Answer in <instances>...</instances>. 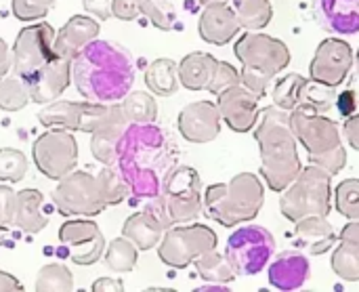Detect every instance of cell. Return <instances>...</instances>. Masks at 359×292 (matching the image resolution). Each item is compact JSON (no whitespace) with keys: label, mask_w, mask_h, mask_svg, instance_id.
I'll use <instances>...</instances> for the list:
<instances>
[{"label":"cell","mask_w":359,"mask_h":292,"mask_svg":"<svg viewBox=\"0 0 359 292\" xmlns=\"http://www.w3.org/2000/svg\"><path fill=\"white\" fill-rule=\"evenodd\" d=\"M6 232H8V230H6V227H2V225H0V242H2V238H4V236H6Z\"/></svg>","instance_id":"cell-55"},{"label":"cell","mask_w":359,"mask_h":292,"mask_svg":"<svg viewBox=\"0 0 359 292\" xmlns=\"http://www.w3.org/2000/svg\"><path fill=\"white\" fill-rule=\"evenodd\" d=\"M19 291H23V284H21L15 276H11V274H6V272H0V292Z\"/></svg>","instance_id":"cell-52"},{"label":"cell","mask_w":359,"mask_h":292,"mask_svg":"<svg viewBox=\"0 0 359 292\" xmlns=\"http://www.w3.org/2000/svg\"><path fill=\"white\" fill-rule=\"evenodd\" d=\"M276 253V240L269 230L261 225H244L236 230L225 244V257L229 259L236 276L261 274Z\"/></svg>","instance_id":"cell-8"},{"label":"cell","mask_w":359,"mask_h":292,"mask_svg":"<svg viewBox=\"0 0 359 292\" xmlns=\"http://www.w3.org/2000/svg\"><path fill=\"white\" fill-rule=\"evenodd\" d=\"M332 175L322 166L309 162V166L301 168L297 179L282 190L280 211L288 221H299L309 215L328 217L332 208Z\"/></svg>","instance_id":"cell-7"},{"label":"cell","mask_w":359,"mask_h":292,"mask_svg":"<svg viewBox=\"0 0 359 292\" xmlns=\"http://www.w3.org/2000/svg\"><path fill=\"white\" fill-rule=\"evenodd\" d=\"M36 168L50 181L67 177L78 166V143L69 131L48 128L32 143Z\"/></svg>","instance_id":"cell-13"},{"label":"cell","mask_w":359,"mask_h":292,"mask_svg":"<svg viewBox=\"0 0 359 292\" xmlns=\"http://www.w3.org/2000/svg\"><path fill=\"white\" fill-rule=\"evenodd\" d=\"M231 8L236 11L240 25L248 32H261L269 25L273 17V8L269 0H252V2H231Z\"/></svg>","instance_id":"cell-36"},{"label":"cell","mask_w":359,"mask_h":292,"mask_svg":"<svg viewBox=\"0 0 359 292\" xmlns=\"http://www.w3.org/2000/svg\"><path fill=\"white\" fill-rule=\"evenodd\" d=\"M238 84H242V82H240V72H238L231 63L219 61L217 67H215L212 80H210V84H208L206 91L219 97L223 91H227V88H231V86H238Z\"/></svg>","instance_id":"cell-44"},{"label":"cell","mask_w":359,"mask_h":292,"mask_svg":"<svg viewBox=\"0 0 359 292\" xmlns=\"http://www.w3.org/2000/svg\"><path fill=\"white\" fill-rule=\"evenodd\" d=\"M334 103H337V88L307 78L301 88L297 109H303L309 114H326Z\"/></svg>","instance_id":"cell-32"},{"label":"cell","mask_w":359,"mask_h":292,"mask_svg":"<svg viewBox=\"0 0 359 292\" xmlns=\"http://www.w3.org/2000/svg\"><path fill=\"white\" fill-rule=\"evenodd\" d=\"M164 152V133L154 124H128L120 145L116 171L126 181L135 198H154L160 194L158 164Z\"/></svg>","instance_id":"cell-3"},{"label":"cell","mask_w":359,"mask_h":292,"mask_svg":"<svg viewBox=\"0 0 359 292\" xmlns=\"http://www.w3.org/2000/svg\"><path fill=\"white\" fill-rule=\"evenodd\" d=\"M111 13L120 21H133L143 15L154 27L168 32L175 27V8L170 0H114Z\"/></svg>","instance_id":"cell-23"},{"label":"cell","mask_w":359,"mask_h":292,"mask_svg":"<svg viewBox=\"0 0 359 292\" xmlns=\"http://www.w3.org/2000/svg\"><path fill=\"white\" fill-rule=\"evenodd\" d=\"M229 2H252V0H229Z\"/></svg>","instance_id":"cell-56"},{"label":"cell","mask_w":359,"mask_h":292,"mask_svg":"<svg viewBox=\"0 0 359 292\" xmlns=\"http://www.w3.org/2000/svg\"><path fill=\"white\" fill-rule=\"evenodd\" d=\"M179 133L189 143H210L221 133V114L212 101L187 103L177 118Z\"/></svg>","instance_id":"cell-17"},{"label":"cell","mask_w":359,"mask_h":292,"mask_svg":"<svg viewBox=\"0 0 359 292\" xmlns=\"http://www.w3.org/2000/svg\"><path fill=\"white\" fill-rule=\"evenodd\" d=\"M72 82V59L53 55L29 80V97L34 103L46 105L57 101Z\"/></svg>","instance_id":"cell-19"},{"label":"cell","mask_w":359,"mask_h":292,"mask_svg":"<svg viewBox=\"0 0 359 292\" xmlns=\"http://www.w3.org/2000/svg\"><path fill=\"white\" fill-rule=\"evenodd\" d=\"M105 265L111 272L118 274H128L135 270L137 261H139V248L128 240V238H116L107 244L105 253H103Z\"/></svg>","instance_id":"cell-35"},{"label":"cell","mask_w":359,"mask_h":292,"mask_svg":"<svg viewBox=\"0 0 359 292\" xmlns=\"http://www.w3.org/2000/svg\"><path fill=\"white\" fill-rule=\"evenodd\" d=\"M57 0H13L11 11L19 21H36L44 19Z\"/></svg>","instance_id":"cell-43"},{"label":"cell","mask_w":359,"mask_h":292,"mask_svg":"<svg viewBox=\"0 0 359 292\" xmlns=\"http://www.w3.org/2000/svg\"><path fill=\"white\" fill-rule=\"evenodd\" d=\"M194 265L198 270V276L202 280H206L208 284H229L236 278V272H233L229 259L225 255L217 253V248L198 257L194 261Z\"/></svg>","instance_id":"cell-34"},{"label":"cell","mask_w":359,"mask_h":292,"mask_svg":"<svg viewBox=\"0 0 359 292\" xmlns=\"http://www.w3.org/2000/svg\"><path fill=\"white\" fill-rule=\"evenodd\" d=\"M82 4H84V11L86 13L95 15L101 21H107V19L114 17V13H111L114 0H82Z\"/></svg>","instance_id":"cell-47"},{"label":"cell","mask_w":359,"mask_h":292,"mask_svg":"<svg viewBox=\"0 0 359 292\" xmlns=\"http://www.w3.org/2000/svg\"><path fill=\"white\" fill-rule=\"evenodd\" d=\"M170 2H172V0H170Z\"/></svg>","instance_id":"cell-57"},{"label":"cell","mask_w":359,"mask_h":292,"mask_svg":"<svg viewBox=\"0 0 359 292\" xmlns=\"http://www.w3.org/2000/svg\"><path fill=\"white\" fill-rule=\"evenodd\" d=\"M217 107H219L221 120H225V124L236 133L252 131L257 126L259 112H261L259 97L242 84L223 91L219 95Z\"/></svg>","instance_id":"cell-18"},{"label":"cell","mask_w":359,"mask_h":292,"mask_svg":"<svg viewBox=\"0 0 359 292\" xmlns=\"http://www.w3.org/2000/svg\"><path fill=\"white\" fill-rule=\"evenodd\" d=\"M34 291L38 292H69L74 291V274L63 263L44 265L38 276Z\"/></svg>","instance_id":"cell-38"},{"label":"cell","mask_w":359,"mask_h":292,"mask_svg":"<svg viewBox=\"0 0 359 292\" xmlns=\"http://www.w3.org/2000/svg\"><path fill=\"white\" fill-rule=\"evenodd\" d=\"M219 59H215L210 53H189L179 61V82L181 86H185L187 91H206L215 67H217Z\"/></svg>","instance_id":"cell-29"},{"label":"cell","mask_w":359,"mask_h":292,"mask_svg":"<svg viewBox=\"0 0 359 292\" xmlns=\"http://www.w3.org/2000/svg\"><path fill=\"white\" fill-rule=\"evenodd\" d=\"M219 244L217 234L202 223L179 225L164 232L158 244V257L164 265L172 270H185L198 257L208 251H215Z\"/></svg>","instance_id":"cell-9"},{"label":"cell","mask_w":359,"mask_h":292,"mask_svg":"<svg viewBox=\"0 0 359 292\" xmlns=\"http://www.w3.org/2000/svg\"><path fill=\"white\" fill-rule=\"evenodd\" d=\"M122 236L128 238L139 251H151L160 244L164 236V227L151 213L139 211L124 221Z\"/></svg>","instance_id":"cell-30"},{"label":"cell","mask_w":359,"mask_h":292,"mask_svg":"<svg viewBox=\"0 0 359 292\" xmlns=\"http://www.w3.org/2000/svg\"><path fill=\"white\" fill-rule=\"evenodd\" d=\"M97 183H99V192H101V196H103L107 206L122 204L128 198V194H130L126 181L122 179V175L114 166H105L97 175Z\"/></svg>","instance_id":"cell-40"},{"label":"cell","mask_w":359,"mask_h":292,"mask_svg":"<svg viewBox=\"0 0 359 292\" xmlns=\"http://www.w3.org/2000/svg\"><path fill=\"white\" fill-rule=\"evenodd\" d=\"M93 292H122L124 291V282L118 278H99L95 280V284L90 286Z\"/></svg>","instance_id":"cell-49"},{"label":"cell","mask_w":359,"mask_h":292,"mask_svg":"<svg viewBox=\"0 0 359 292\" xmlns=\"http://www.w3.org/2000/svg\"><path fill=\"white\" fill-rule=\"evenodd\" d=\"M32 101L29 84L25 78L19 76H4L0 78V109L4 112H19Z\"/></svg>","instance_id":"cell-37"},{"label":"cell","mask_w":359,"mask_h":292,"mask_svg":"<svg viewBox=\"0 0 359 292\" xmlns=\"http://www.w3.org/2000/svg\"><path fill=\"white\" fill-rule=\"evenodd\" d=\"M255 141L261 154V175L269 190H286L301 173L297 137L290 128V112L269 105L259 112Z\"/></svg>","instance_id":"cell-2"},{"label":"cell","mask_w":359,"mask_h":292,"mask_svg":"<svg viewBox=\"0 0 359 292\" xmlns=\"http://www.w3.org/2000/svg\"><path fill=\"white\" fill-rule=\"evenodd\" d=\"M15 190L6 183H0V225L11 227L13 225V206H15Z\"/></svg>","instance_id":"cell-45"},{"label":"cell","mask_w":359,"mask_h":292,"mask_svg":"<svg viewBox=\"0 0 359 292\" xmlns=\"http://www.w3.org/2000/svg\"><path fill=\"white\" fill-rule=\"evenodd\" d=\"M179 63L160 57L145 69V86L158 97H170L179 91Z\"/></svg>","instance_id":"cell-31"},{"label":"cell","mask_w":359,"mask_h":292,"mask_svg":"<svg viewBox=\"0 0 359 292\" xmlns=\"http://www.w3.org/2000/svg\"><path fill=\"white\" fill-rule=\"evenodd\" d=\"M120 105L128 124H149L158 118L156 97L147 91H130Z\"/></svg>","instance_id":"cell-33"},{"label":"cell","mask_w":359,"mask_h":292,"mask_svg":"<svg viewBox=\"0 0 359 292\" xmlns=\"http://www.w3.org/2000/svg\"><path fill=\"white\" fill-rule=\"evenodd\" d=\"M353 63L355 55L349 42H345L343 38H326L311 59L309 74L311 80L337 88L347 80L349 72L353 69Z\"/></svg>","instance_id":"cell-15"},{"label":"cell","mask_w":359,"mask_h":292,"mask_svg":"<svg viewBox=\"0 0 359 292\" xmlns=\"http://www.w3.org/2000/svg\"><path fill=\"white\" fill-rule=\"evenodd\" d=\"M240 27H242L240 19L229 2L206 4L198 19V32H200L202 40L217 44V46L231 42L238 36Z\"/></svg>","instance_id":"cell-20"},{"label":"cell","mask_w":359,"mask_h":292,"mask_svg":"<svg viewBox=\"0 0 359 292\" xmlns=\"http://www.w3.org/2000/svg\"><path fill=\"white\" fill-rule=\"evenodd\" d=\"M343 131H345V139L349 141V145L359 152V114L349 116V118L345 120Z\"/></svg>","instance_id":"cell-48"},{"label":"cell","mask_w":359,"mask_h":292,"mask_svg":"<svg viewBox=\"0 0 359 292\" xmlns=\"http://www.w3.org/2000/svg\"><path fill=\"white\" fill-rule=\"evenodd\" d=\"M53 204L63 217H97L107 204L99 192L97 175L72 171L53 190Z\"/></svg>","instance_id":"cell-10"},{"label":"cell","mask_w":359,"mask_h":292,"mask_svg":"<svg viewBox=\"0 0 359 292\" xmlns=\"http://www.w3.org/2000/svg\"><path fill=\"white\" fill-rule=\"evenodd\" d=\"M332 272L345 282H359V223L349 221L332 255Z\"/></svg>","instance_id":"cell-28"},{"label":"cell","mask_w":359,"mask_h":292,"mask_svg":"<svg viewBox=\"0 0 359 292\" xmlns=\"http://www.w3.org/2000/svg\"><path fill=\"white\" fill-rule=\"evenodd\" d=\"M316 21L334 36L359 32V0H313Z\"/></svg>","instance_id":"cell-21"},{"label":"cell","mask_w":359,"mask_h":292,"mask_svg":"<svg viewBox=\"0 0 359 292\" xmlns=\"http://www.w3.org/2000/svg\"><path fill=\"white\" fill-rule=\"evenodd\" d=\"M13 67V53L4 38H0V78H4Z\"/></svg>","instance_id":"cell-50"},{"label":"cell","mask_w":359,"mask_h":292,"mask_svg":"<svg viewBox=\"0 0 359 292\" xmlns=\"http://www.w3.org/2000/svg\"><path fill=\"white\" fill-rule=\"evenodd\" d=\"M143 211H147V213H151L160 223H162V227H164V232L166 230H170L175 223H172V219H170V215H168V208H166V202H164V198L158 194V196H154V198H147V202L143 204Z\"/></svg>","instance_id":"cell-46"},{"label":"cell","mask_w":359,"mask_h":292,"mask_svg":"<svg viewBox=\"0 0 359 292\" xmlns=\"http://www.w3.org/2000/svg\"><path fill=\"white\" fill-rule=\"evenodd\" d=\"M311 267L307 255L299 251H284L269 265V284L278 291H299L309 280Z\"/></svg>","instance_id":"cell-26"},{"label":"cell","mask_w":359,"mask_h":292,"mask_svg":"<svg viewBox=\"0 0 359 292\" xmlns=\"http://www.w3.org/2000/svg\"><path fill=\"white\" fill-rule=\"evenodd\" d=\"M59 242L69 251V259L76 265H95L105 253V236L95 221L74 219L59 227Z\"/></svg>","instance_id":"cell-16"},{"label":"cell","mask_w":359,"mask_h":292,"mask_svg":"<svg viewBox=\"0 0 359 292\" xmlns=\"http://www.w3.org/2000/svg\"><path fill=\"white\" fill-rule=\"evenodd\" d=\"M101 32V25L90 15H74L55 34L53 53L63 59H74L88 42H93Z\"/></svg>","instance_id":"cell-22"},{"label":"cell","mask_w":359,"mask_h":292,"mask_svg":"<svg viewBox=\"0 0 359 292\" xmlns=\"http://www.w3.org/2000/svg\"><path fill=\"white\" fill-rule=\"evenodd\" d=\"M265 202V187L255 173H240L229 183L208 185L202 198V211L210 221L223 227H236L252 221Z\"/></svg>","instance_id":"cell-4"},{"label":"cell","mask_w":359,"mask_h":292,"mask_svg":"<svg viewBox=\"0 0 359 292\" xmlns=\"http://www.w3.org/2000/svg\"><path fill=\"white\" fill-rule=\"evenodd\" d=\"M172 223L196 221L202 213V179L194 166H175L160 183Z\"/></svg>","instance_id":"cell-11"},{"label":"cell","mask_w":359,"mask_h":292,"mask_svg":"<svg viewBox=\"0 0 359 292\" xmlns=\"http://www.w3.org/2000/svg\"><path fill=\"white\" fill-rule=\"evenodd\" d=\"M72 82L90 103H118L133 91L135 59L122 44L95 38L72 59Z\"/></svg>","instance_id":"cell-1"},{"label":"cell","mask_w":359,"mask_h":292,"mask_svg":"<svg viewBox=\"0 0 359 292\" xmlns=\"http://www.w3.org/2000/svg\"><path fill=\"white\" fill-rule=\"evenodd\" d=\"M128 126V120L122 112V105H116V112L99 126L95 128L90 135V152L95 156L97 162H101L103 166H116L118 160V145L120 139L124 135Z\"/></svg>","instance_id":"cell-24"},{"label":"cell","mask_w":359,"mask_h":292,"mask_svg":"<svg viewBox=\"0 0 359 292\" xmlns=\"http://www.w3.org/2000/svg\"><path fill=\"white\" fill-rule=\"evenodd\" d=\"M294 238L297 244L311 257L328 253L339 242L332 223L328 221V217L322 215H309L294 221Z\"/></svg>","instance_id":"cell-25"},{"label":"cell","mask_w":359,"mask_h":292,"mask_svg":"<svg viewBox=\"0 0 359 292\" xmlns=\"http://www.w3.org/2000/svg\"><path fill=\"white\" fill-rule=\"evenodd\" d=\"M353 65H355V72H358V78H359V48H358V55H355V63H353Z\"/></svg>","instance_id":"cell-54"},{"label":"cell","mask_w":359,"mask_h":292,"mask_svg":"<svg viewBox=\"0 0 359 292\" xmlns=\"http://www.w3.org/2000/svg\"><path fill=\"white\" fill-rule=\"evenodd\" d=\"M27 158L21 150L0 147V183H19L27 173Z\"/></svg>","instance_id":"cell-41"},{"label":"cell","mask_w":359,"mask_h":292,"mask_svg":"<svg viewBox=\"0 0 359 292\" xmlns=\"http://www.w3.org/2000/svg\"><path fill=\"white\" fill-rule=\"evenodd\" d=\"M334 204L345 219L359 223V179H345L339 183L334 192Z\"/></svg>","instance_id":"cell-42"},{"label":"cell","mask_w":359,"mask_h":292,"mask_svg":"<svg viewBox=\"0 0 359 292\" xmlns=\"http://www.w3.org/2000/svg\"><path fill=\"white\" fill-rule=\"evenodd\" d=\"M290 128L309 154V162L337 175L347 164V152L339 124L324 114H309L303 109L290 112Z\"/></svg>","instance_id":"cell-6"},{"label":"cell","mask_w":359,"mask_h":292,"mask_svg":"<svg viewBox=\"0 0 359 292\" xmlns=\"http://www.w3.org/2000/svg\"><path fill=\"white\" fill-rule=\"evenodd\" d=\"M13 225L25 234H38L48 225V215L44 213V196L40 190L25 187L15 194Z\"/></svg>","instance_id":"cell-27"},{"label":"cell","mask_w":359,"mask_h":292,"mask_svg":"<svg viewBox=\"0 0 359 292\" xmlns=\"http://www.w3.org/2000/svg\"><path fill=\"white\" fill-rule=\"evenodd\" d=\"M55 27L46 21H36L32 25H25L19 29L15 44L11 48L13 53V72L19 78L29 80L55 53Z\"/></svg>","instance_id":"cell-14"},{"label":"cell","mask_w":359,"mask_h":292,"mask_svg":"<svg viewBox=\"0 0 359 292\" xmlns=\"http://www.w3.org/2000/svg\"><path fill=\"white\" fill-rule=\"evenodd\" d=\"M118 103L103 105V103H90V101H65L57 99L46 103L38 112V120L44 128H61V131H82L93 133L99 128L114 112Z\"/></svg>","instance_id":"cell-12"},{"label":"cell","mask_w":359,"mask_h":292,"mask_svg":"<svg viewBox=\"0 0 359 292\" xmlns=\"http://www.w3.org/2000/svg\"><path fill=\"white\" fill-rule=\"evenodd\" d=\"M305 80L307 78L301 76V74H286L284 78H280L273 84V93H271L273 105H278L280 109H286V112L297 109L299 97H301V88H303Z\"/></svg>","instance_id":"cell-39"},{"label":"cell","mask_w":359,"mask_h":292,"mask_svg":"<svg viewBox=\"0 0 359 292\" xmlns=\"http://www.w3.org/2000/svg\"><path fill=\"white\" fill-rule=\"evenodd\" d=\"M236 57L242 63L240 82L259 99L267 93L271 80L288 67L290 51L288 46L263 32H246L238 38L233 46Z\"/></svg>","instance_id":"cell-5"},{"label":"cell","mask_w":359,"mask_h":292,"mask_svg":"<svg viewBox=\"0 0 359 292\" xmlns=\"http://www.w3.org/2000/svg\"><path fill=\"white\" fill-rule=\"evenodd\" d=\"M200 2L206 6V4H212V2H229V0H200Z\"/></svg>","instance_id":"cell-53"},{"label":"cell","mask_w":359,"mask_h":292,"mask_svg":"<svg viewBox=\"0 0 359 292\" xmlns=\"http://www.w3.org/2000/svg\"><path fill=\"white\" fill-rule=\"evenodd\" d=\"M337 101H339V109H341L343 116H351L355 112V107H358V103L353 99V91H347L345 95L337 97Z\"/></svg>","instance_id":"cell-51"}]
</instances>
